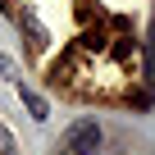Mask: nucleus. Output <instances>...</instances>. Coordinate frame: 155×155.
<instances>
[{
	"label": "nucleus",
	"instance_id": "f257e3e1",
	"mask_svg": "<svg viewBox=\"0 0 155 155\" xmlns=\"http://www.w3.org/2000/svg\"><path fill=\"white\" fill-rule=\"evenodd\" d=\"M101 128H96V119H82V123H73L68 128V137H64V150L68 155H101Z\"/></svg>",
	"mask_w": 155,
	"mask_h": 155
},
{
	"label": "nucleus",
	"instance_id": "f03ea898",
	"mask_svg": "<svg viewBox=\"0 0 155 155\" xmlns=\"http://www.w3.org/2000/svg\"><path fill=\"white\" fill-rule=\"evenodd\" d=\"M23 105L32 110V119H46V101H41L37 91H23Z\"/></svg>",
	"mask_w": 155,
	"mask_h": 155
},
{
	"label": "nucleus",
	"instance_id": "7ed1b4c3",
	"mask_svg": "<svg viewBox=\"0 0 155 155\" xmlns=\"http://www.w3.org/2000/svg\"><path fill=\"white\" fill-rule=\"evenodd\" d=\"M0 155H14V137H9L5 123H0Z\"/></svg>",
	"mask_w": 155,
	"mask_h": 155
},
{
	"label": "nucleus",
	"instance_id": "20e7f679",
	"mask_svg": "<svg viewBox=\"0 0 155 155\" xmlns=\"http://www.w3.org/2000/svg\"><path fill=\"white\" fill-rule=\"evenodd\" d=\"M59 155H68V150H59Z\"/></svg>",
	"mask_w": 155,
	"mask_h": 155
}]
</instances>
